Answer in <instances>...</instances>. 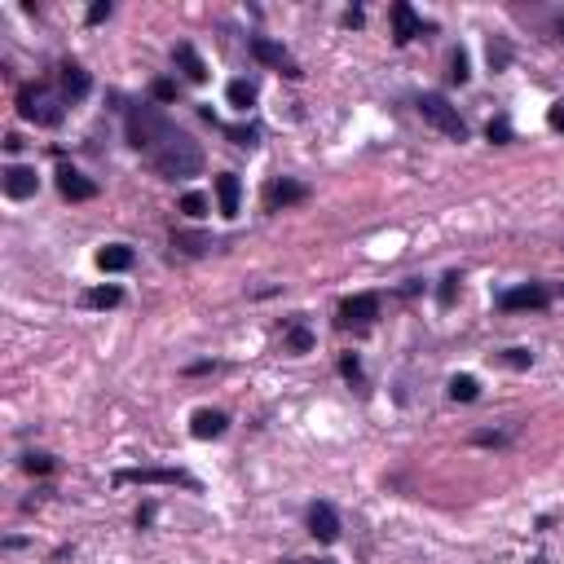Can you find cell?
Masks as SVG:
<instances>
[{
	"instance_id": "cell-1",
	"label": "cell",
	"mask_w": 564,
	"mask_h": 564,
	"mask_svg": "<svg viewBox=\"0 0 564 564\" xmlns=\"http://www.w3.org/2000/svg\"><path fill=\"white\" fill-rule=\"evenodd\" d=\"M150 159H155V168H159L163 177H195V172L203 168L199 141H195L190 132H181V128H172V132L163 137V146H159Z\"/></svg>"
},
{
	"instance_id": "cell-2",
	"label": "cell",
	"mask_w": 564,
	"mask_h": 564,
	"mask_svg": "<svg viewBox=\"0 0 564 564\" xmlns=\"http://www.w3.org/2000/svg\"><path fill=\"white\" fill-rule=\"evenodd\" d=\"M168 132H172V123L155 111V107H132V111H128V141H132L137 150L155 155V150L163 146Z\"/></svg>"
},
{
	"instance_id": "cell-3",
	"label": "cell",
	"mask_w": 564,
	"mask_h": 564,
	"mask_svg": "<svg viewBox=\"0 0 564 564\" xmlns=\"http://www.w3.org/2000/svg\"><path fill=\"white\" fill-rule=\"evenodd\" d=\"M419 115H424V119H428L437 132L454 137V141H463V137H467V123L458 119V111H454L441 93H424V98H419Z\"/></svg>"
},
{
	"instance_id": "cell-4",
	"label": "cell",
	"mask_w": 564,
	"mask_h": 564,
	"mask_svg": "<svg viewBox=\"0 0 564 564\" xmlns=\"http://www.w3.org/2000/svg\"><path fill=\"white\" fill-rule=\"evenodd\" d=\"M18 111H22V119H31V123H44V128H53L58 119H62V102L49 93V89H22L18 93Z\"/></svg>"
},
{
	"instance_id": "cell-5",
	"label": "cell",
	"mask_w": 564,
	"mask_h": 564,
	"mask_svg": "<svg viewBox=\"0 0 564 564\" xmlns=\"http://www.w3.org/2000/svg\"><path fill=\"white\" fill-rule=\"evenodd\" d=\"M119 485H186L195 489V476L177 472V467H137V472H119Z\"/></svg>"
},
{
	"instance_id": "cell-6",
	"label": "cell",
	"mask_w": 564,
	"mask_h": 564,
	"mask_svg": "<svg viewBox=\"0 0 564 564\" xmlns=\"http://www.w3.org/2000/svg\"><path fill=\"white\" fill-rule=\"evenodd\" d=\"M379 318V296H353V300H344V309H339V322L344 327H366V322H375Z\"/></svg>"
},
{
	"instance_id": "cell-7",
	"label": "cell",
	"mask_w": 564,
	"mask_h": 564,
	"mask_svg": "<svg viewBox=\"0 0 564 564\" xmlns=\"http://www.w3.org/2000/svg\"><path fill=\"white\" fill-rule=\"evenodd\" d=\"M58 190H62L71 203H89V199L98 195V186H93L84 172H75V168H58Z\"/></svg>"
},
{
	"instance_id": "cell-8",
	"label": "cell",
	"mask_w": 564,
	"mask_h": 564,
	"mask_svg": "<svg viewBox=\"0 0 564 564\" xmlns=\"http://www.w3.org/2000/svg\"><path fill=\"white\" fill-rule=\"evenodd\" d=\"M36 186H40L36 168H22V163L4 168V195H9V199H31V195H36Z\"/></svg>"
},
{
	"instance_id": "cell-9",
	"label": "cell",
	"mask_w": 564,
	"mask_h": 564,
	"mask_svg": "<svg viewBox=\"0 0 564 564\" xmlns=\"http://www.w3.org/2000/svg\"><path fill=\"white\" fill-rule=\"evenodd\" d=\"M543 305H547L543 287H512V291L498 296V309H507V314H516V309H543Z\"/></svg>"
},
{
	"instance_id": "cell-10",
	"label": "cell",
	"mask_w": 564,
	"mask_h": 564,
	"mask_svg": "<svg viewBox=\"0 0 564 564\" xmlns=\"http://www.w3.org/2000/svg\"><path fill=\"white\" fill-rule=\"evenodd\" d=\"M309 529H314V538H322V543H336L339 538V516L331 503H314V512H309Z\"/></svg>"
},
{
	"instance_id": "cell-11",
	"label": "cell",
	"mask_w": 564,
	"mask_h": 564,
	"mask_svg": "<svg viewBox=\"0 0 564 564\" xmlns=\"http://www.w3.org/2000/svg\"><path fill=\"white\" fill-rule=\"evenodd\" d=\"M251 53H256L260 62H269V67H282L287 75H300V71H296V62H291V58H287L274 40H265V36H256V40H251Z\"/></svg>"
},
{
	"instance_id": "cell-12",
	"label": "cell",
	"mask_w": 564,
	"mask_h": 564,
	"mask_svg": "<svg viewBox=\"0 0 564 564\" xmlns=\"http://www.w3.org/2000/svg\"><path fill=\"white\" fill-rule=\"evenodd\" d=\"M393 27H397V31H393V36H397V44H410V40L424 31L410 4H393Z\"/></svg>"
},
{
	"instance_id": "cell-13",
	"label": "cell",
	"mask_w": 564,
	"mask_h": 564,
	"mask_svg": "<svg viewBox=\"0 0 564 564\" xmlns=\"http://www.w3.org/2000/svg\"><path fill=\"white\" fill-rule=\"evenodd\" d=\"M238 177L234 172H221L217 177V203H221V217H238Z\"/></svg>"
},
{
	"instance_id": "cell-14",
	"label": "cell",
	"mask_w": 564,
	"mask_h": 564,
	"mask_svg": "<svg viewBox=\"0 0 564 564\" xmlns=\"http://www.w3.org/2000/svg\"><path fill=\"white\" fill-rule=\"evenodd\" d=\"M128 265H132V247H123V242H111L98 251V269H107V274H119Z\"/></svg>"
},
{
	"instance_id": "cell-15",
	"label": "cell",
	"mask_w": 564,
	"mask_h": 564,
	"mask_svg": "<svg viewBox=\"0 0 564 564\" xmlns=\"http://www.w3.org/2000/svg\"><path fill=\"white\" fill-rule=\"evenodd\" d=\"M177 62H181L186 80H195V84H203V80H208V67H203V58L195 53V44H177Z\"/></svg>"
},
{
	"instance_id": "cell-16",
	"label": "cell",
	"mask_w": 564,
	"mask_h": 564,
	"mask_svg": "<svg viewBox=\"0 0 564 564\" xmlns=\"http://www.w3.org/2000/svg\"><path fill=\"white\" fill-rule=\"evenodd\" d=\"M226 433V415L221 410H199L195 415V437L199 441H212V437H221Z\"/></svg>"
},
{
	"instance_id": "cell-17",
	"label": "cell",
	"mask_w": 564,
	"mask_h": 564,
	"mask_svg": "<svg viewBox=\"0 0 564 564\" xmlns=\"http://www.w3.org/2000/svg\"><path fill=\"white\" fill-rule=\"evenodd\" d=\"M62 93L71 98V102H80L84 93H89V75H84V67H62Z\"/></svg>"
},
{
	"instance_id": "cell-18",
	"label": "cell",
	"mask_w": 564,
	"mask_h": 564,
	"mask_svg": "<svg viewBox=\"0 0 564 564\" xmlns=\"http://www.w3.org/2000/svg\"><path fill=\"white\" fill-rule=\"evenodd\" d=\"M305 199V186H296V181H278L274 190H269V203L274 208H282V203H300Z\"/></svg>"
},
{
	"instance_id": "cell-19",
	"label": "cell",
	"mask_w": 564,
	"mask_h": 564,
	"mask_svg": "<svg viewBox=\"0 0 564 564\" xmlns=\"http://www.w3.org/2000/svg\"><path fill=\"white\" fill-rule=\"evenodd\" d=\"M476 393H481V384H476L472 375H454V379H450V397H454V401H476Z\"/></svg>"
},
{
	"instance_id": "cell-20",
	"label": "cell",
	"mask_w": 564,
	"mask_h": 564,
	"mask_svg": "<svg viewBox=\"0 0 564 564\" xmlns=\"http://www.w3.org/2000/svg\"><path fill=\"white\" fill-rule=\"evenodd\" d=\"M229 102H234L238 111H247V107L256 102V89H251L247 80H234V84H229Z\"/></svg>"
},
{
	"instance_id": "cell-21",
	"label": "cell",
	"mask_w": 564,
	"mask_h": 564,
	"mask_svg": "<svg viewBox=\"0 0 564 564\" xmlns=\"http://www.w3.org/2000/svg\"><path fill=\"white\" fill-rule=\"evenodd\" d=\"M123 296H119V287H98V291H89V305L93 309H115Z\"/></svg>"
},
{
	"instance_id": "cell-22",
	"label": "cell",
	"mask_w": 564,
	"mask_h": 564,
	"mask_svg": "<svg viewBox=\"0 0 564 564\" xmlns=\"http://www.w3.org/2000/svg\"><path fill=\"white\" fill-rule=\"evenodd\" d=\"M172 247H181L186 256H199V251H203V247H212V242H208V238H199V234H177V238H172Z\"/></svg>"
},
{
	"instance_id": "cell-23",
	"label": "cell",
	"mask_w": 564,
	"mask_h": 564,
	"mask_svg": "<svg viewBox=\"0 0 564 564\" xmlns=\"http://www.w3.org/2000/svg\"><path fill=\"white\" fill-rule=\"evenodd\" d=\"M181 212H186V217H203V212H208V199H203V195H186V199H181Z\"/></svg>"
},
{
	"instance_id": "cell-24",
	"label": "cell",
	"mask_w": 564,
	"mask_h": 564,
	"mask_svg": "<svg viewBox=\"0 0 564 564\" xmlns=\"http://www.w3.org/2000/svg\"><path fill=\"white\" fill-rule=\"evenodd\" d=\"M287 344H291L296 353H309V344H314V336H309L305 327H291V331H287Z\"/></svg>"
},
{
	"instance_id": "cell-25",
	"label": "cell",
	"mask_w": 564,
	"mask_h": 564,
	"mask_svg": "<svg viewBox=\"0 0 564 564\" xmlns=\"http://www.w3.org/2000/svg\"><path fill=\"white\" fill-rule=\"evenodd\" d=\"M454 71H450V80L454 84H463V80H467V58H463V53H454V62H450Z\"/></svg>"
},
{
	"instance_id": "cell-26",
	"label": "cell",
	"mask_w": 564,
	"mask_h": 564,
	"mask_svg": "<svg viewBox=\"0 0 564 564\" xmlns=\"http://www.w3.org/2000/svg\"><path fill=\"white\" fill-rule=\"evenodd\" d=\"M111 18V0H98L93 9H89V22H107Z\"/></svg>"
},
{
	"instance_id": "cell-27",
	"label": "cell",
	"mask_w": 564,
	"mask_h": 564,
	"mask_svg": "<svg viewBox=\"0 0 564 564\" xmlns=\"http://www.w3.org/2000/svg\"><path fill=\"white\" fill-rule=\"evenodd\" d=\"M49 467H53L49 454H31V458H27V472H49Z\"/></svg>"
},
{
	"instance_id": "cell-28",
	"label": "cell",
	"mask_w": 564,
	"mask_h": 564,
	"mask_svg": "<svg viewBox=\"0 0 564 564\" xmlns=\"http://www.w3.org/2000/svg\"><path fill=\"white\" fill-rule=\"evenodd\" d=\"M155 98H159V102H172V98H177V89H172L168 80H155Z\"/></svg>"
},
{
	"instance_id": "cell-29",
	"label": "cell",
	"mask_w": 564,
	"mask_h": 564,
	"mask_svg": "<svg viewBox=\"0 0 564 564\" xmlns=\"http://www.w3.org/2000/svg\"><path fill=\"white\" fill-rule=\"evenodd\" d=\"M507 62V44H489V67H503Z\"/></svg>"
},
{
	"instance_id": "cell-30",
	"label": "cell",
	"mask_w": 564,
	"mask_h": 564,
	"mask_svg": "<svg viewBox=\"0 0 564 564\" xmlns=\"http://www.w3.org/2000/svg\"><path fill=\"white\" fill-rule=\"evenodd\" d=\"M507 137H512V128H507L503 119H498V123H489V141H507Z\"/></svg>"
},
{
	"instance_id": "cell-31",
	"label": "cell",
	"mask_w": 564,
	"mask_h": 564,
	"mask_svg": "<svg viewBox=\"0 0 564 564\" xmlns=\"http://www.w3.org/2000/svg\"><path fill=\"white\" fill-rule=\"evenodd\" d=\"M229 137H234L238 146H251V141H256V132H251V128H229Z\"/></svg>"
},
{
	"instance_id": "cell-32",
	"label": "cell",
	"mask_w": 564,
	"mask_h": 564,
	"mask_svg": "<svg viewBox=\"0 0 564 564\" xmlns=\"http://www.w3.org/2000/svg\"><path fill=\"white\" fill-rule=\"evenodd\" d=\"M507 361H512V366H529V361H534V353H525V348H512V353H507Z\"/></svg>"
},
{
	"instance_id": "cell-33",
	"label": "cell",
	"mask_w": 564,
	"mask_h": 564,
	"mask_svg": "<svg viewBox=\"0 0 564 564\" xmlns=\"http://www.w3.org/2000/svg\"><path fill=\"white\" fill-rule=\"evenodd\" d=\"M547 119H552V128H556V132H564V102H556V107L547 111Z\"/></svg>"
},
{
	"instance_id": "cell-34",
	"label": "cell",
	"mask_w": 564,
	"mask_h": 564,
	"mask_svg": "<svg viewBox=\"0 0 564 564\" xmlns=\"http://www.w3.org/2000/svg\"><path fill=\"white\" fill-rule=\"evenodd\" d=\"M454 287H458V278L450 274V278L441 282V305H450V300H454Z\"/></svg>"
},
{
	"instance_id": "cell-35",
	"label": "cell",
	"mask_w": 564,
	"mask_h": 564,
	"mask_svg": "<svg viewBox=\"0 0 564 564\" xmlns=\"http://www.w3.org/2000/svg\"><path fill=\"white\" fill-rule=\"evenodd\" d=\"M339 370H344V375H348V379H357V375H361V370H357V361H353V357H344V361H339Z\"/></svg>"
},
{
	"instance_id": "cell-36",
	"label": "cell",
	"mask_w": 564,
	"mask_h": 564,
	"mask_svg": "<svg viewBox=\"0 0 564 564\" xmlns=\"http://www.w3.org/2000/svg\"><path fill=\"white\" fill-rule=\"evenodd\" d=\"M560 36H564V18H560Z\"/></svg>"
}]
</instances>
